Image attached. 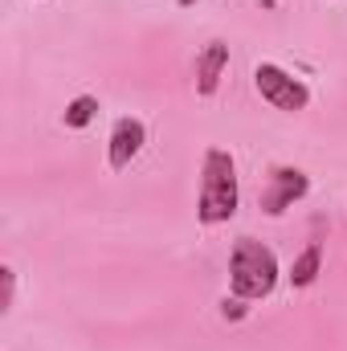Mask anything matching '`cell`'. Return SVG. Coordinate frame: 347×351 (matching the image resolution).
Segmentation results:
<instances>
[{"instance_id":"1","label":"cell","mask_w":347,"mask_h":351,"mask_svg":"<svg viewBox=\"0 0 347 351\" xmlns=\"http://www.w3.org/2000/svg\"><path fill=\"white\" fill-rule=\"evenodd\" d=\"M237 168H233V156L221 152V147H208L204 152V164H200V200H196V217L200 225H221V221H233L237 213Z\"/></svg>"},{"instance_id":"4","label":"cell","mask_w":347,"mask_h":351,"mask_svg":"<svg viewBox=\"0 0 347 351\" xmlns=\"http://www.w3.org/2000/svg\"><path fill=\"white\" fill-rule=\"evenodd\" d=\"M307 188H311L307 172H298V168H274V172H270V188L261 192V208H265L270 217H282L294 200L307 196Z\"/></svg>"},{"instance_id":"10","label":"cell","mask_w":347,"mask_h":351,"mask_svg":"<svg viewBox=\"0 0 347 351\" xmlns=\"http://www.w3.org/2000/svg\"><path fill=\"white\" fill-rule=\"evenodd\" d=\"M221 311H225V319H241V315H246V298H237V294H233V298H225V302H221Z\"/></svg>"},{"instance_id":"6","label":"cell","mask_w":347,"mask_h":351,"mask_svg":"<svg viewBox=\"0 0 347 351\" xmlns=\"http://www.w3.org/2000/svg\"><path fill=\"white\" fill-rule=\"evenodd\" d=\"M229 70V45L225 41H208L200 53H196V94L200 98H213L221 86V74Z\"/></svg>"},{"instance_id":"7","label":"cell","mask_w":347,"mask_h":351,"mask_svg":"<svg viewBox=\"0 0 347 351\" xmlns=\"http://www.w3.org/2000/svg\"><path fill=\"white\" fill-rule=\"evenodd\" d=\"M319 265H323V250L319 245H307L298 258H294V265H290V286H311L315 278H319Z\"/></svg>"},{"instance_id":"5","label":"cell","mask_w":347,"mask_h":351,"mask_svg":"<svg viewBox=\"0 0 347 351\" xmlns=\"http://www.w3.org/2000/svg\"><path fill=\"white\" fill-rule=\"evenodd\" d=\"M147 143V127L139 119H119L115 131H110V143H106V164L110 172H127L135 164V156L143 152Z\"/></svg>"},{"instance_id":"8","label":"cell","mask_w":347,"mask_h":351,"mask_svg":"<svg viewBox=\"0 0 347 351\" xmlns=\"http://www.w3.org/2000/svg\"><path fill=\"white\" fill-rule=\"evenodd\" d=\"M94 114H98V98H90V94H78V98L66 106V127L82 131V127H86Z\"/></svg>"},{"instance_id":"2","label":"cell","mask_w":347,"mask_h":351,"mask_svg":"<svg viewBox=\"0 0 347 351\" xmlns=\"http://www.w3.org/2000/svg\"><path fill=\"white\" fill-rule=\"evenodd\" d=\"M278 286V258L270 245H261L254 237H241L233 245V258H229V290L246 302L274 294Z\"/></svg>"},{"instance_id":"3","label":"cell","mask_w":347,"mask_h":351,"mask_svg":"<svg viewBox=\"0 0 347 351\" xmlns=\"http://www.w3.org/2000/svg\"><path fill=\"white\" fill-rule=\"evenodd\" d=\"M254 86H258V94L274 106V110H286V114L307 110V102H311L307 82H298L294 74H286V70L274 66V62H261L258 70H254Z\"/></svg>"},{"instance_id":"9","label":"cell","mask_w":347,"mask_h":351,"mask_svg":"<svg viewBox=\"0 0 347 351\" xmlns=\"http://www.w3.org/2000/svg\"><path fill=\"white\" fill-rule=\"evenodd\" d=\"M12 290H16V274L4 265V269H0V315L12 311Z\"/></svg>"}]
</instances>
